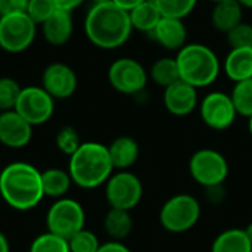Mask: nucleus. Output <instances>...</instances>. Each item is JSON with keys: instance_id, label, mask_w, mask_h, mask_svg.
Wrapping results in <instances>:
<instances>
[{"instance_id": "23", "label": "nucleus", "mask_w": 252, "mask_h": 252, "mask_svg": "<svg viewBox=\"0 0 252 252\" xmlns=\"http://www.w3.org/2000/svg\"><path fill=\"white\" fill-rule=\"evenodd\" d=\"M211 252H252V244L245 230L227 229L217 235Z\"/></svg>"}, {"instance_id": "39", "label": "nucleus", "mask_w": 252, "mask_h": 252, "mask_svg": "<svg viewBox=\"0 0 252 252\" xmlns=\"http://www.w3.org/2000/svg\"><path fill=\"white\" fill-rule=\"evenodd\" d=\"M0 252H10V245L6 235L0 230Z\"/></svg>"}, {"instance_id": "6", "label": "nucleus", "mask_w": 252, "mask_h": 252, "mask_svg": "<svg viewBox=\"0 0 252 252\" xmlns=\"http://www.w3.org/2000/svg\"><path fill=\"white\" fill-rule=\"evenodd\" d=\"M86 213L83 205L71 198L56 199L46 214L47 232H52L63 239H69L77 232L84 229Z\"/></svg>"}, {"instance_id": "33", "label": "nucleus", "mask_w": 252, "mask_h": 252, "mask_svg": "<svg viewBox=\"0 0 252 252\" xmlns=\"http://www.w3.org/2000/svg\"><path fill=\"white\" fill-rule=\"evenodd\" d=\"M226 37L230 49L252 47V25L247 22H241L235 28H232L226 34Z\"/></svg>"}, {"instance_id": "18", "label": "nucleus", "mask_w": 252, "mask_h": 252, "mask_svg": "<svg viewBox=\"0 0 252 252\" xmlns=\"http://www.w3.org/2000/svg\"><path fill=\"white\" fill-rule=\"evenodd\" d=\"M223 71L233 83L252 78V47L230 49L223 62Z\"/></svg>"}, {"instance_id": "35", "label": "nucleus", "mask_w": 252, "mask_h": 252, "mask_svg": "<svg viewBox=\"0 0 252 252\" xmlns=\"http://www.w3.org/2000/svg\"><path fill=\"white\" fill-rule=\"evenodd\" d=\"M204 189H205V199L211 205H220L226 198L224 185H213V186H207Z\"/></svg>"}, {"instance_id": "26", "label": "nucleus", "mask_w": 252, "mask_h": 252, "mask_svg": "<svg viewBox=\"0 0 252 252\" xmlns=\"http://www.w3.org/2000/svg\"><path fill=\"white\" fill-rule=\"evenodd\" d=\"M230 97L233 100L238 115L247 118L252 117V78L235 83Z\"/></svg>"}, {"instance_id": "24", "label": "nucleus", "mask_w": 252, "mask_h": 252, "mask_svg": "<svg viewBox=\"0 0 252 252\" xmlns=\"http://www.w3.org/2000/svg\"><path fill=\"white\" fill-rule=\"evenodd\" d=\"M41 183H43L44 196L61 199L65 198V195L68 193L72 185V179L68 170L49 168L46 171H41Z\"/></svg>"}, {"instance_id": "21", "label": "nucleus", "mask_w": 252, "mask_h": 252, "mask_svg": "<svg viewBox=\"0 0 252 252\" xmlns=\"http://www.w3.org/2000/svg\"><path fill=\"white\" fill-rule=\"evenodd\" d=\"M103 229L106 235L111 238V241L123 242L126 238L130 236L133 230V219L130 211L109 208V211L103 219Z\"/></svg>"}, {"instance_id": "37", "label": "nucleus", "mask_w": 252, "mask_h": 252, "mask_svg": "<svg viewBox=\"0 0 252 252\" xmlns=\"http://www.w3.org/2000/svg\"><path fill=\"white\" fill-rule=\"evenodd\" d=\"M84 0H53L56 9L59 10H66V12H72L74 9H77Z\"/></svg>"}, {"instance_id": "15", "label": "nucleus", "mask_w": 252, "mask_h": 252, "mask_svg": "<svg viewBox=\"0 0 252 252\" xmlns=\"http://www.w3.org/2000/svg\"><path fill=\"white\" fill-rule=\"evenodd\" d=\"M162 102L165 109L176 117H186L192 114L198 102V89L185 83L183 80L176 81L174 84L164 89Z\"/></svg>"}, {"instance_id": "29", "label": "nucleus", "mask_w": 252, "mask_h": 252, "mask_svg": "<svg viewBox=\"0 0 252 252\" xmlns=\"http://www.w3.org/2000/svg\"><path fill=\"white\" fill-rule=\"evenodd\" d=\"M22 87L10 77H0V112L15 109Z\"/></svg>"}, {"instance_id": "38", "label": "nucleus", "mask_w": 252, "mask_h": 252, "mask_svg": "<svg viewBox=\"0 0 252 252\" xmlns=\"http://www.w3.org/2000/svg\"><path fill=\"white\" fill-rule=\"evenodd\" d=\"M115 4H118L120 7L126 9V10H131L133 7H136L137 4L143 3L145 0H112Z\"/></svg>"}, {"instance_id": "16", "label": "nucleus", "mask_w": 252, "mask_h": 252, "mask_svg": "<svg viewBox=\"0 0 252 252\" xmlns=\"http://www.w3.org/2000/svg\"><path fill=\"white\" fill-rule=\"evenodd\" d=\"M165 50H180L188 43V28L183 19L162 16L149 34Z\"/></svg>"}, {"instance_id": "32", "label": "nucleus", "mask_w": 252, "mask_h": 252, "mask_svg": "<svg viewBox=\"0 0 252 252\" xmlns=\"http://www.w3.org/2000/svg\"><path fill=\"white\" fill-rule=\"evenodd\" d=\"M56 10L53 0H30L27 6V15L37 24H44Z\"/></svg>"}, {"instance_id": "2", "label": "nucleus", "mask_w": 252, "mask_h": 252, "mask_svg": "<svg viewBox=\"0 0 252 252\" xmlns=\"http://www.w3.org/2000/svg\"><path fill=\"white\" fill-rule=\"evenodd\" d=\"M0 196L16 211H30L44 198L41 171L30 162H10L0 171Z\"/></svg>"}, {"instance_id": "25", "label": "nucleus", "mask_w": 252, "mask_h": 252, "mask_svg": "<svg viewBox=\"0 0 252 252\" xmlns=\"http://www.w3.org/2000/svg\"><path fill=\"white\" fill-rule=\"evenodd\" d=\"M149 77L152 81L161 87H168L180 80L179 65L176 58H161L155 61L149 69Z\"/></svg>"}, {"instance_id": "36", "label": "nucleus", "mask_w": 252, "mask_h": 252, "mask_svg": "<svg viewBox=\"0 0 252 252\" xmlns=\"http://www.w3.org/2000/svg\"><path fill=\"white\" fill-rule=\"evenodd\" d=\"M97 252H133L127 245L120 241H109L99 247Z\"/></svg>"}, {"instance_id": "31", "label": "nucleus", "mask_w": 252, "mask_h": 252, "mask_svg": "<svg viewBox=\"0 0 252 252\" xmlns=\"http://www.w3.org/2000/svg\"><path fill=\"white\" fill-rule=\"evenodd\" d=\"M56 146L58 149L63 154V155H68L71 157L72 154L77 152V149L81 146V139H80V134L78 131L71 127V126H66V127H62L58 134H56Z\"/></svg>"}, {"instance_id": "5", "label": "nucleus", "mask_w": 252, "mask_h": 252, "mask_svg": "<svg viewBox=\"0 0 252 252\" xmlns=\"http://www.w3.org/2000/svg\"><path fill=\"white\" fill-rule=\"evenodd\" d=\"M201 219V204L189 193H177L167 199L159 211V223L170 233H185Z\"/></svg>"}, {"instance_id": "34", "label": "nucleus", "mask_w": 252, "mask_h": 252, "mask_svg": "<svg viewBox=\"0 0 252 252\" xmlns=\"http://www.w3.org/2000/svg\"><path fill=\"white\" fill-rule=\"evenodd\" d=\"M30 0H0V16L25 12Z\"/></svg>"}, {"instance_id": "20", "label": "nucleus", "mask_w": 252, "mask_h": 252, "mask_svg": "<svg viewBox=\"0 0 252 252\" xmlns=\"http://www.w3.org/2000/svg\"><path fill=\"white\" fill-rule=\"evenodd\" d=\"M111 161L115 170H128L139 159V143L130 136H120L108 146Z\"/></svg>"}, {"instance_id": "28", "label": "nucleus", "mask_w": 252, "mask_h": 252, "mask_svg": "<svg viewBox=\"0 0 252 252\" xmlns=\"http://www.w3.org/2000/svg\"><path fill=\"white\" fill-rule=\"evenodd\" d=\"M28 252H71L69 244L66 239L52 233L46 232L38 235L30 245Z\"/></svg>"}, {"instance_id": "14", "label": "nucleus", "mask_w": 252, "mask_h": 252, "mask_svg": "<svg viewBox=\"0 0 252 252\" xmlns=\"http://www.w3.org/2000/svg\"><path fill=\"white\" fill-rule=\"evenodd\" d=\"M32 139V126L15 109L0 112V143L10 149L25 148Z\"/></svg>"}, {"instance_id": "10", "label": "nucleus", "mask_w": 252, "mask_h": 252, "mask_svg": "<svg viewBox=\"0 0 252 252\" xmlns=\"http://www.w3.org/2000/svg\"><path fill=\"white\" fill-rule=\"evenodd\" d=\"M109 84L123 94H139L146 89L149 74L145 66L133 58H120L108 69Z\"/></svg>"}, {"instance_id": "42", "label": "nucleus", "mask_w": 252, "mask_h": 252, "mask_svg": "<svg viewBox=\"0 0 252 252\" xmlns=\"http://www.w3.org/2000/svg\"><path fill=\"white\" fill-rule=\"evenodd\" d=\"M248 130H250V134L252 136V117L248 118Z\"/></svg>"}, {"instance_id": "41", "label": "nucleus", "mask_w": 252, "mask_h": 252, "mask_svg": "<svg viewBox=\"0 0 252 252\" xmlns=\"http://www.w3.org/2000/svg\"><path fill=\"white\" fill-rule=\"evenodd\" d=\"M245 232H247V235H248V238H250V241H251L252 244V223L248 224V227L245 229Z\"/></svg>"}, {"instance_id": "43", "label": "nucleus", "mask_w": 252, "mask_h": 252, "mask_svg": "<svg viewBox=\"0 0 252 252\" xmlns=\"http://www.w3.org/2000/svg\"><path fill=\"white\" fill-rule=\"evenodd\" d=\"M92 1L94 4V3H105V1H112V0H92Z\"/></svg>"}, {"instance_id": "40", "label": "nucleus", "mask_w": 252, "mask_h": 252, "mask_svg": "<svg viewBox=\"0 0 252 252\" xmlns=\"http://www.w3.org/2000/svg\"><path fill=\"white\" fill-rule=\"evenodd\" d=\"M238 3L242 7H250V9H252V0H238Z\"/></svg>"}, {"instance_id": "3", "label": "nucleus", "mask_w": 252, "mask_h": 252, "mask_svg": "<svg viewBox=\"0 0 252 252\" xmlns=\"http://www.w3.org/2000/svg\"><path fill=\"white\" fill-rule=\"evenodd\" d=\"M114 170L108 146L99 142H83L69 157L68 173L72 183L81 189H96L105 185Z\"/></svg>"}, {"instance_id": "9", "label": "nucleus", "mask_w": 252, "mask_h": 252, "mask_svg": "<svg viewBox=\"0 0 252 252\" xmlns=\"http://www.w3.org/2000/svg\"><path fill=\"white\" fill-rule=\"evenodd\" d=\"M189 173L202 188L224 185L229 176V162L226 157L216 149H199L190 157Z\"/></svg>"}, {"instance_id": "12", "label": "nucleus", "mask_w": 252, "mask_h": 252, "mask_svg": "<svg viewBox=\"0 0 252 252\" xmlns=\"http://www.w3.org/2000/svg\"><path fill=\"white\" fill-rule=\"evenodd\" d=\"M202 123L211 130H227L235 123L238 112L229 93L211 92L199 103Z\"/></svg>"}, {"instance_id": "22", "label": "nucleus", "mask_w": 252, "mask_h": 252, "mask_svg": "<svg viewBox=\"0 0 252 252\" xmlns=\"http://www.w3.org/2000/svg\"><path fill=\"white\" fill-rule=\"evenodd\" d=\"M128 15H130L133 30L148 32V34L152 32V30L157 27V24L162 18L161 12L154 0H145L143 3H140L136 7H133L131 10H128Z\"/></svg>"}, {"instance_id": "4", "label": "nucleus", "mask_w": 252, "mask_h": 252, "mask_svg": "<svg viewBox=\"0 0 252 252\" xmlns=\"http://www.w3.org/2000/svg\"><path fill=\"white\" fill-rule=\"evenodd\" d=\"M180 80L195 89L211 86L220 75L221 63L216 52L202 43H188L176 56Z\"/></svg>"}, {"instance_id": "11", "label": "nucleus", "mask_w": 252, "mask_h": 252, "mask_svg": "<svg viewBox=\"0 0 252 252\" xmlns=\"http://www.w3.org/2000/svg\"><path fill=\"white\" fill-rule=\"evenodd\" d=\"M15 111L32 127L47 123L55 112V99L40 86L22 87Z\"/></svg>"}, {"instance_id": "30", "label": "nucleus", "mask_w": 252, "mask_h": 252, "mask_svg": "<svg viewBox=\"0 0 252 252\" xmlns=\"http://www.w3.org/2000/svg\"><path fill=\"white\" fill-rule=\"evenodd\" d=\"M68 244L71 252H97L99 247L102 245L97 236L86 227L71 236L68 239Z\"/></svg>"}, {"instance_id": "13", "label": "nucleus", "mask_w": 252, "mask_h": 252, "mask_svg": "<svg viewBox=\"0 0 252 252\" xmlns=\"http://www.w3.org/2000/svg\"><path fill=\"white\" fill-rule=\"evenodd\" d=\"M41 87L55 100L68 99L77 90V75L69 65L55 62L46 66L41 77Z\"/></svg>"}, {"instance_id": "17", "label": "nucleus", "mask_w": 252, "mask_h": 252, "mask_svg": "<svg viewBox=\"0 0 252 252\" xmlns=\"http://www.w3.org/2000/svg\"><path fill=\"white\" fill-rule=\"evenodd\" d=\"M41 31L44 40L52 46H63L69 41L72 31H74V22L71 12L59 10L56 9L55 13L41 24Z\"/></svg>"}, {"instance_id": "7", "label": "nucleus", "mask_w": 252, "mask_h": 252, "mask_svg": "<svg viewBox=\"0 0 252 252\" xmlns=\"http://www.w3.org/2000/svg\"><path fill=\"white\" fill-rule=\"evenodd\" d=\"M105 196L111 208L131 211L143 198V183L134 173L118 170L105 183Z\"/></svg>"}, {"instance_id": "1", "label": "nucleus", "mask_w": 252, "mask_h": 252, "mask_svg": "<svg viewBox=\"0 0 252 252\" xmlns=\"http://www.w3.org/2000/svg\"><path fill=\"white\" fill-rule=\"evenodd\" d=\"M84 31L96 47L114 50L127 43L133 27L128 10L114 1H105L90 7L84 19Z\"/></svg>"}, {"instance_id": "44", "label": "nucleus", "mask_w": 252, "mask_h": 252, "mask_svg": "<svg viewBox=\"0 0 252 252\" xmlns=\"http://www.w3.org/2000/svg\"><path fill=\"white\" fill-rule=\"evenodd\" d=\"M210 1H213V3H219V1H221V0H210Z\"/></svg>"}, {"instance_id": "19", "label": "nucleus", "mask_w": 252, "mask_h": 252, "mask_svg": "<svg viewBox=\"0 0 252 252\" xmlns=\"http://www.w3.org/2000/svg\"><path fill=\"white\" fill-rule=\"evenodd\" d=\"M244 7L238 3V0H221L214 3L211 10V25L220 31L227 34L232 28L242 22Z\"/></svg>"}, {"instance_id": "27", "label": "nucleus", "mask_w": 252, "mask_h": 252, "mask_svg": "<svg viewBox=\"0 0 252 252\" xmlns=\"http://www.w3.org/2000/svg\"><path fill=\"white\" fill-rule=\"evenodd\" d=\"M158 6L162 16L167 18H176V19H185L188 15H190L198 0H154Z\"/></svg>"}, {"instance_id": "8", "label": "nucleus", "mask_w": 252, "mask_h": 252, "mask_svg": "<svg viewBox=\"0 0 252 252\" xmlns=\"http://www.w3.org/2000/svg\"><path fill=\"white\" fill-rule=\"evenodd\" d=\"M37 32V24L27 12L0 16V47L9 53L27 50Z\"/></svg>"}]
</instances>
